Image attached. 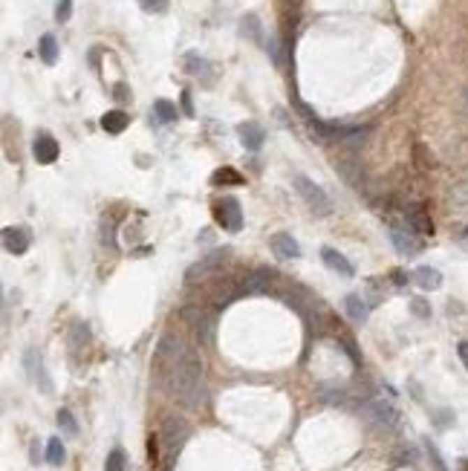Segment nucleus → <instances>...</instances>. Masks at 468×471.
Returning a JSON list of instances; mask_svg holds the SVG:
<instances>
[{"label": "nucleus", "mask_w": 468, "mask_h": 471, "mask_svg": "<svg viewBox=\"0 0 468 471\" xmlns=\"http://www.w3.org/2000/svg\"><path fill=\"white\" fill-rule=\"evenodd\" d=\"M174 393L185 408H200L205 402V384H203V361L194 350H182L174 361Z\"/></svg>", "instance_id": "nucleus-1"}, {"label": "nucleus", "mask_w": 468, "mask_h": 471, "mask_svg": "<svg viewBox=\"0 0 468 471\" xmlns=\"http://www.w3.org/2000/svg\"><path fill=\"white\" fill-rule=\"evenodd\" d=\"M292 185H295V191L301 194V200H304L315 214H330V211H332V203H330V197H327V191H324L321 185H315L309 177L295 174V177H292Z\"/></svg>", "instance_id": "nucleus-2"}, {"label": "nucleus", "mask_w": 468, "mask_h": 471, "mask_svg": "<svg viewBox=\"0 0 468 471\" xmlns=\"http://www.w3.org/2000/svg\"><path fill=\"white\" fill-rule=\"evenodd\" d=\"M361 411H365V416H367L373 425L385 428V431H396L399 422H402V419H399V411L393 408L388 399H370Z\"/></svg>", "instance_id": "nucleus-3"}, {"label": "nucleus", "mask_w": 468, "mask_h": 471, "mask_svg": "<svg viewBox=\"0 0 468 471\" xmlns=\"http://www.w3.org/2000/svg\"><path fill=\"white\" fill-rule=\"evenodd\" d=\"M390 243L396 246L399 254H405V258H414V254H419L425 249L416 229H411L408 223H390Z\"/></svg>", "instance_id": "nucleus-4"}, {"label": "nucleus", "mask_w": 468, "mask_h": 471, "mask_svg": "<svg viewBox=\"0 0 468 471\" xmlns=\"http://www.w3.org/2000/svg\"><path fill=\"white\" fill-rule=\"evenodd\" d=\"M24 368H27V376L32 379L35 388H41V393H52V382L44 370V358H41V353L35 347H29L24 353Z\"/></svg>", "instance_id": "nucleus-5"}, {"label": "nucleus", "mask_w": 468, "mask_h": 471, "mask_svg": "<svg viewBox=\"0 0 468 471\" xmlns=\"http://www.w3.org/2000/svg\"><path fill=\"white\" fill-rule=\"evenodd\" d=\"M214 217L226 231H240L243 229V211H240V203L234 197H223L214 205Z\"/></svg>", "instance_id": "nucleus-6"}, {"label": "nucleus", "mask_w": 468, "mask_h": 471, "mask_svg": "<svg viewBox=\"0 0 468 471\" xmlns=\"http://www.w3.org/2000/svg\"><path fill=\"white\" fill-rule=\"evenodd\" d=\"M272 284H275V272L272 269H254V272H249L243 277L240 292L243 295H269Z\"/></svg>", "instance_id": "nucleus-7"}, {"label": "nucleus", "mask_w": 468, "mask_h": 471, "mask_svg": "<svg viewBox=\"0 0 468 471\" xmlns=\"http://www.w3.org/2000/svg\"><path fill=\"white\" fill-rule=\"evenodd\" d=\"M228 254H231V252H228L226 246H223V249H217V252H211V254H208V258H203L200 263H194V266H191V269H188V275H185V281H188V284H194V281H203V277H205V275H211V272H214L217 266H223V261L228 258Z\"/></svg>", "instance_id": "nucleus-8"}, {"label": "nucleus", "mask_w": 468, "mask_h": 471, "mask_svg": "<svg viewBox=\"0 0 468 471\" xmlns=\"http://www.w3.org/2000/svg\"><path fill=\"white\" fill-rule=\"evenodd\" d=\"M0 238H3V249L9 254H24L29 249V231L20 229V226H6Z\"/></svg>", "instance_id": "nucleus-9"}, {"label": "nucleus", "mask_w": 468, "mask_h": 471, "mask_svg": "<svg viewBox=\"0 0 468 471\" xmlns=\"http://www.w3.org/2000/svg\"><path fill=\"white\" fill-rule=\"evenodd\" d=\"M32 157H35V162H41V165L55 162V159H58V142H55L50 133H38L35 142H32Z\"/></svg>", "instance_id": "nucleus-10"}, {"label": "nucleus", "mask_w": 468, "mask_h": 471, "mask_svg": "<svg viewBox=\"0 0 468 471\" xmlns=\"http://www.w3.org/2000/svg\"><path fill=\"white\" fill-rule=\"evenodd\" d=\"M272 252L278 254V258H284V261L301 258V246H298V240L292 238L289 231H278V234H272Z\"/></svg>", "instance_id": "nucleus-11"}, {"label": "nucleus", "mask_w": 468, "mask_h": 471, "mask_svg": "<svg viewBox=\"0 0 468 471\" xmlns=\"http://www.w3.org/2000/svg\"><path fill=\"white\" fill-rule=\"evenodd\" d=\"M237 136H240V142H243L246 151H261V145H263V139H266V131H263L258 122H246V124L237 127Z\"/></svg>", "instance_id": "nucleus-12"}, {"label": "nucleus", "mask_w": 468, "mask_h": 471, "mask_svg": "<svg viewBox=\"0 0 468 471\" xmlns=\"http://www.w3.org/2000/svg\"><path fill=\"white\" fill-rule=\"evenodd\" d=\"M405 217H408V226H411V229H416V231H422V234H431V231H434L431 214L425 211L419 203H411V205H405Z\"/></svg>", "instance_id": "nucleus-13"}, {"label": "nucleus", "mask_w": 468, "mask_h": 471, "mask_svg": "<svg viewBox=\"0 0 468 471\" xmlns=\"http://www.w3.org/2000/svg\"><path fill=\"white\" fill-rule=\"evenodd\" d=\"M321 261H324V263H327L332 272H338V275H342V277H353V275H356L353 263H350V261H347V258H344V254L338 252V249H330V246H327V249L321 252Z\"/></svg>", "instance_id": "nucleus-14"}, {"label": "nucleus", "mask_w": 468, "mask_h": 471, "mask_svg": "<svg viewBox=\"0 0 468 471\" xmlns=\"http://www.w3.org/2000/svg\"><path fill=\"white\" fill-rule=\"evenodd\" d=\"M414 281H416V287H422V289H439V287H442V275H439L437 269H431V266H419V269L414 272Z\"/></svg>", "instance_id": "nucleus-15"}, {"label": "nucleus", "mask_w": 468, "mask_h": 471, "mask_svg": "<svg viewBox=\"0 0 468 471\" xmlns=\"http://www.w3.org/2000/svg\"><path fill=\"white\" fill-rule=\"evenodd\" d=\"M165 437H168V445L177 451V448L182 445V440L188 437V425L182 419H168L165 422Z\"/></svg>", "instance_id": "nucleus-16"}, {"label": "nucleus", "mask_w": 468, "mask_h": 471, "mask_svg": "<svg viewBox=\"0 0 468 471\" xmlns=\"http://www.w3.org/2000/svg\"><path fill=\"white\" fill-rule=\"evenodd\" d=\"M344 310H347V315H350L353 321L365 324V321H367V312H370V304H365V298H361V295H347Z\"/></svg>", "instance_id": "nucleus-17"}, {"label": "nucleus", "mask_w": 468, "mask_h": 471, "mask_svg": "<svg viewBox=\"0 0 468 471\" xmlns=\"http://www.w3.org/2000/svg\"><path fill=\"white\" fill-rule=\"evenodd\" d=\"M127 122H131V119H127L124 110H108V113L101 116V127L108 133H122L124 127H127Z\"/></svg>", "instance_id": "nucleus-18"}, {"label": "nucleus", "mask_w": 468, "mask_h": 471, "mask_svg": "<svg viewBox=\"0 0 468 471\" xmlns=\"http://www.w3.org/2000/svg\"><path fill=\"white\" fill-rule=\"evenodd\" d=\"M338 142L347 145V147H361L367 139H370V127H353V131H342V133H335Z\"/></svg>", "instance_id": "nucleus-19"}, {"label": "nucleus", "mask_w": 468, "mask_h": 471, "mask_svg": "<svg viewBox=\"0 0 468 471\" xmlns=\"http://www.w3.org/2000/svg\"><path fill=\"white\" fill-rule=\"evenodd\" d=\"M38 52H41V61H44V64H55L58 61V41H55V35H41Z\"/></svg>", "instance_id": "nucleus-20"}, {"label": "nucleus", "mask_w": 468, "mask_h": 471, "mask_svg": "<svg viewBox=\"0 0 468 471\" xmlns=\"http://www.w3.org/2000/svg\"><path fill=\"white\" fill-rule=\"evenodd\" d=\"M211 185H246V180L240 177V171L220 168V171H214V177H211Z\"/></svg>", "instance_id": "nucleus-21"}, {"label": "nucleus", "mask_w": 468, "mask_h": 471, "mask_svg": "<svg viewBox=\"0 0 468 471\" xmlns=\"http://www.w3.org/2000/svg\"><path fill=\"white\" fill-rule=\"evenodd\" d=\"M154 116L159 119V122H177V104H171L168 99H159L156 104H154Z\"/></svg>", "instance_id": "nucleus-22"}, {"label": "nucleus", "mask_w": 468, "mask_h": 471, "mask_svg": "<svg viewBox=\"0 0 468 471\" xmlns=\"http://www.w3.org/2000/svg\"><path fill=\"white\" fill-rule=\"evenodd\" d=\"M64 460H67V451H64V442H61L58 437H52V440L47 442V463H50V465H61Z\"/></svg>", "instance_id": "nucleus-23"}, {"label": "nucleus", "mask_w": 468, "mask_h": 471, "mask_svg": "<svg viewBox=\"0 0 468 471\" xmlns=\"http://www.w3.org/2000/svg\"><path fill=\"white\" fill-rule=\"evenodd\" d=\"M185 70H188L191 75H208V64H205V58H200L197 52H188V55H185Z\"/></svg>", "instance_id": "nucleus-24"}, {"label": "nucleus", "mask_w": 468, "mask_h": 471, "mask_svg": "<svg viewBox=\"0 0 468 471\" xmlns=\"http://www.w3.org/2000/svg\"><path fill=\"white\" fill-rule=\"evenodd\" d=\"M58 428H61L64 434H70V437L78 434V422H75V416H73L67 408H61V411H58Z\"/></svg>", "instance_id": "nucleus-25"}, {"label": "nucleus", "mask_w": 468, "mask_h": 471, "mask_svg": "<svg viewBox=\"0 0 468 471\" xmlns=\"http://www.w3.org/2000/svg\"><path fill=\"white\" fill-rule=\"evenodd\" d=\"M127 468V457L122 448H113V451L108 454V463H104V471H124Z\"/></svg>", "instance_id": "nucleus-26"}, {"label": "nucleus", "mask_w": 468, "mask_h": 471, "mask_svg": "<svg viewBox=\"0 0 468 471\" xmlns=\"http://www.w3.org/2000/svg\"><path fill=\"white\" fill-rule=\"evenodd\" d=\"M90 341V330L84 327V324H73V330H70V345L78 350L81 345H87Z\"/></svg>", "instance_id": "nucleus-27"}, {"label": "nucleus", "mask_w": 468, "mask_h": 471, "mask_svg": "<svg viewBox=\"0 0 468 471\" xmlns=\"http://www.w3.org/2000/svg\"><path fill=\"white\" fill-rule=\"evenodd\" d=\"M70 15H73V0H58L55 3V20L58 24H67Z\"/></svg>", "instance_id": "nucleus-28"}, {"label": "nucleus", "mask_w": 468, "mask_h": 471, "mask_svg": "<svg viewBox=\"0 0 468 471\" xmlns=\"http://www.w3.org/2000/svg\"><path fill=\"white\" fill-rule=\"evenodd\" d=\"M139 6L145 12H154V15H162L168 9V0H139Z\"/></svg>", "instance_id": "nucleus-29"}, {"label": "nucleus", "mask_w": 468, "mask_h": 471, "mask_svg": "<svg viewBox=\"0 0 468 471\" xmlns=\"http://www.w3.org/2000/svg\"><path fill=\"white\" fill-rule=\"evenodd\" d=\"M411 307H414V312H416L419 318H428V315H431V307L425 304L422 298H414V301H411Z\"/></svg>", "instance_id": "nucleus-30"}, {"label": "nucleus", "mask_w": 468, "mask_h": 471, "mask_svg": "<svg viewBox=\"0 0 468 471\" xmlns=\"http://www.w3.org/2000/svg\"><path fill=\"white\" fill-rule=\"evenodd\" d=\"M147 460H151V465L159 463V448H156V437L147 440Z\"/></svg>", "instance_id": "nucleus-31"}, {"label": "nucleus", "mask_w": 468, "mask_h": 471, "mask_svg": "<svg viewBox=\"0 0 468 471\" xmlns=\"http://www.w3.org/2000/svg\"><path fill=\"white\" fill-rule=\"evenodd\" d=\"M457 356H460V361H462L465 370H468V341H460V345H457Z\"/></svg>", "instance_id": "nucleus-32"}, {"label": "nucleus", "mask_w": 468, "mask_h": 471, "mask_svg": "<svg viewBox=\"0 0 468 471\" xmlns=\"http://www.w3.org/2000/svg\"><path fill=\"white\" fill-rule=\"evenodd\" d=\"M182 113L185 116H194V107H191V93L188 90L182 93Z\"/></svg>", "instance_id": "nucleus-33"}, {"label": "nucleus", "mask_w": 468, "mask_h": 471, "mask_svg": "<svg viewBox=\"0 0 468 471\" xmlns=\"http://www.w3.org/2000/svg\"><path fill=\"white\" fill-rule=\"evenodd\" d=\"M298 3H301V0H281V6H284V9H295Z\"/></svg>", "instance_id": "nucleus-34"}, {"label": "nucleus", "mask_w": 468, "mask_h": 471, "mask_svg": "<svg viewBox=\"0 0 468 471\" xmlns=\"http://www.w3.org/2000/svg\"><path fill=\"white\" fill-rule=\"evenodd\" d=\"M457 471H468V460H465V457L457 463Z\"/></svg>", "instance_id": "nucleus-35"}, {"label": "nucleus", "mask_w": 468, "mask_h": 471, "mask_svg": "<svg viewBox=\"0 0 468 471\" xmlns=\"http://www.w3.org/2000/svg\"><path fill=\"white\" fill-rule=\"evenodd\" d=\"M465 110H468V93H465Z\"/></svg>", "instance_id": "nucleus-36"}]
</instances>
